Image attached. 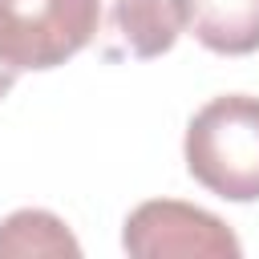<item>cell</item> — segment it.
I'll return each mask as SVG.
<instances>
[{
    "label": "cell",
    "instance_id": "cell-1",
    "mask_svg": "<svg viewBox=\"0 0 259 259\" xmlns=\"http://www.w3.org/2000/svg\"><path fill=\"white\" fill-rule=\"evenodd\" d=\"M186 170L198 186L227 202L259 198V97H210L186 125Z\"/></svg>",
    "mask_w": 259,
    "mask_h": 259
},
{
    "label": "cell",
    "instance_id": "cell-2",
    "mask_svg": "<svg viewBox=\"0 0 259 259\" xmlns=\"http://www.w3.org/2000/svg\"><path fill=\"white\" fill-rule=\"evenodd\" d=\"M93 32L97 0H0V61L16 73L65 65Z\"/></svg>",
    "mask_w": 259,
    "mask_h": 259
},
{
    "label": "cell",
    "instance_id": "cell-3",
    "mask_svg": "<svg viewBox=\"0 0 259 259\" xmlns=\"http://www.w3.org/2000/svg\"><path fill=\"white\" fill-rule=\"evenodd\" d=\"M121 247L134 259H170V255H202V259H239L243 247L235 231L190 202L178 198H150L130 210Z\"/></svg>",
    "mask_w": 259,
    "mask_h": 259
},
{
    "label": "cell",
    "instance_id": "cell-4",
    "mask_svg": "<svg viewBox=\"0 0 259 259\" xmlns=\"http://www.w3.org/2000/svg\"><path fill=\"white\" fill-rule=\"evenodd\" d=\"M182 28V0H97L93 45L105 61H150L170 53Z\"/></svg>",
    "mask_w": 259,
    "mask_h": 259
},
{
    "label": "cell",
    "instance_id": "cell-5",
    "mask_svg": "<svg viewBox=\"0 0 259 259\" xmlns=\"http://www.w3.org/2000/svg\"><path fill=\"white\" fill-rule=\"evenodd\" d=\"M194 40L223 57L259 49V0H182Z\"/></svg>",
    "mask_w": 259,
    "mask_h": 259
},
{
    "label": "cell",
    "instance_id": "cell-6",
    "mask_svg": "<svg viewBox=\"0 0 259 259\" xmlns=\"http://www.w3.org/2000/svg\"><path fill=\"white\" fill-rule=\"evenodd\" d=\"M12 255H81V243L53 210L24 206L0 223V259Z\"/></svg>",
    "mask_w": 259,
    "mask_h": 259
},
{
    "label": "cell",
    "instance_id": "cell-7",
    "mask_svg": "<svg viewBox=\"0 0 259 259\" xmlns=\"http://www.w3.org/2000/svg\"><path fill=\"white\" fill-rule=\"evenodd\" d=\"M12 85H16V69H8V65L0 61V97H8Z\"/></svg>",
    "mask_w": 259,
    "mask_h": 259
}]
</instances>
